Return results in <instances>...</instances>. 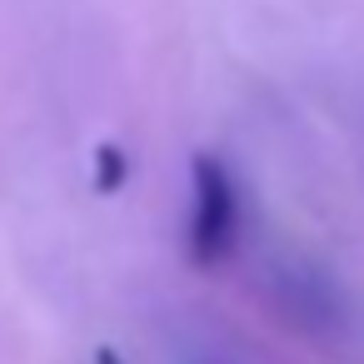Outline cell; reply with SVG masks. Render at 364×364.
<instances>
[{
	"instance_id": "6da1fadb",
	"label": "cell",
	"mask_w": 364,
	"mask_h": 364,
	"mask_svg": "<svg viewBox=\"0 0 364 364\" xmlns=\"http://www.w3.org/2000/svg\"><path fill=\"white\" fill-rule=\"evenodd\" d=\"M240 235V195L220 160H195V205H190V259L220 264Z\"/></svg>"
},
{
	"instance_id": "7a4b0ae2",
	"label": "cell",
	"mask_w": 364,
	"mask_h": 364,
	"mask_svg": "<svg viewBox=\"0 0 364 364\" xmlns=\"http://www.w3.org/2000/svg\"><path fill=\"white\" fill-rule=\"evenodd\" d=\"M120 150H100V180H110V185H120Z\"/></svg>"
},
{
	"instance_id": "3957f363",
	"label": "cell",
	"mask_w": 364,
	"mask_h": 364,
	"mask_svg": "<svg viewBox=\"0 0 364 364\" xmlns=\"http://www.w3.org/2000/svg\"><path fill=\"white\" fill-rule=\"evenodd\" d=\"M95 364H120V354H115V349H100V354H95Z\"/></svg>"
}]
</instances>
